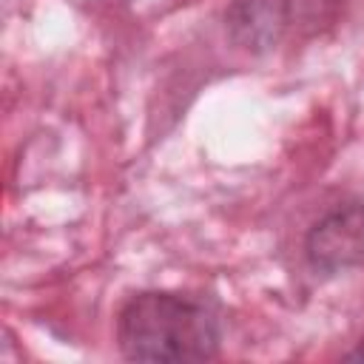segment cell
<instances>
[{
    "label": "cell",
    "instance_id": "obj_2",
    "mask_svg": "<svg viewBox=\"0 0 364 364\" xmlns=\"http://www.w3.org/2000/svg\"><path fill=\"white\" fill-rule=\"evenodd\" d=\"M307 259L318 273H341L364 262V205L330 210L307 233Z\"/></svg>",
    "mask_w": 364,
    "mask_h": 364
},
{
    "label": "cell",
    "instance_id": "obj_3",
    "mask_svg": "<svg viewBox=\"0 0 364 364\" xmlns=\"http://www.w3.org/2000/svg\"><path fill=\"white\" fill-rule=\"evenodd\" d=\"M350 358H355V361H361V358H364V341H361V344H358V347L350 353Z\"/></svg>",
    "mask_w": 364,
    "mask_h": 364
},
{
    "label": "cell",
    "instance_id": "obj_1",
    "mask_svg": "<svg viewBox=\"0 0 364 364\" xmlns=\"http://www.w3.org/2000/svg\"><path fill=\"white\" fill-rule=\"evenodd\" d=\"M117 341L131 361H205L219 350V321L199 299L139 293L119 313Z\"/></svg>",
    "mask_w": 364,
    "mask_h": 364
}]
</instances>
